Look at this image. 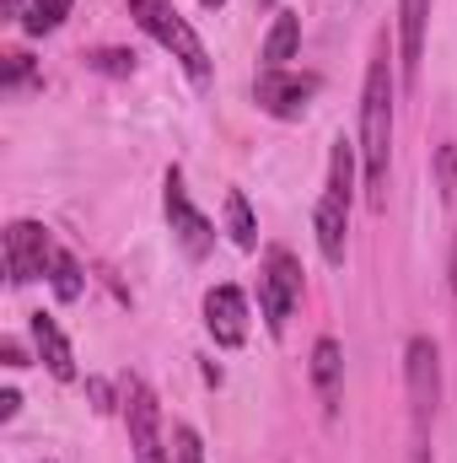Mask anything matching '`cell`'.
Listing matches in <instances>:
<instances>
[{
  "mask_svg": "<svg viewBox=\"0 0 457 463\" xmlns=\"http://www.w3.org/2000/svg\"><path fill=\"white\" fill-rule=\"evenodd\" d=\"M167 448H173V463H205V442H200V431H194L189 420H178V426H173Z\"/></svg>",
  "mask_w": 457,
  "mask_h": 463,
  "instance_id": "ac0fdd59",
  "label": "cell"
},
{
  "mask_svg": "<svg viewBox=\"0 0 457 463\" xmlns=\"http://www.w3.org/2000/svg\"><path fill=\"white\" fill-rule=\"evenodd\" d=\"M205 329L221 350H237L247 340V297L237 286H210L205 291Z\"/></svg>",
  "mask_w": 457,
  "mask_h": 463,
  "instance_id": "30bf717a",
  "label": "cell"
},
{
  "mask_svg": "<svg viewBox=\"0 0 457 463\" xmlns=\"http://www.w3.org/2000/svg\"><path fill=\"white\" fill-rule=\"evenodd\" d=\"M318 87H323V81H318L312 71H258L253 103H258L269 118H302L307 103L318 98Z\"/></svg>",
  "mask_w": 457,
  "mask_h": 463,
  "instance_id": "9c48e42d",
  "label": "cell"
},
{
  "mask_svg": "<svg viewBox=\"0 0 457 463\" xmlns=\"http://www.w3.org/2000/svg\"><path fill=\"white\" fill-rule=\"evenodd\" d=\"M16 410H22V393L5 388V393H0V420H16Z\"/></svg>",
  "mask_w": 457,
  "mask_h": 463,
  "instance_id": "603a6c76",
  "label": "cell"
},
{
  "mask_svg": "<svg viewBox=\"0 0 457 463\" xmlns=\"http://www.w3.org/2000/svg\"><path fill=\"white\" fill-rule=\"evenodd\" d=\"M393 103H398V71L387 60V43L371 49V65H366V87H360V189H366V205L371 211H387V167H393Z\"/></svg>",
  "mask_w": 457,
  "mask_h": 463,
  "instance_id": "6da1fadb",
  "label": "cell"
},
{
  "mask_svg": "<svg viewBox=\"0 0 457 463\" xmlns=\"http://www.w3.org/2000/svg\"><path fill=\"white\" fill-rule=\"evenodd\" d=\"M355 140H334L329 151V178H323V194H318V211H312V232H318V253L323 264H344V248H350V205H355Z\"/></svg>",
  "mask_w": 457,
  "mask_h": 463,
  "instance_id": "7a4b0ae2",
  "label": "cell"
},
{
  "mask_svg": "<svg viewBox=\"0 0 457 463\" xmlns=\"http://www.w3.org/2000/svg\"><path fill=\"white\" fill-rule=\"evenodd\" d=\"M296 49H302V16H296V11H275V27H269V38H264V49H258L264 71H291Z\"/></svg>",
  "mask_w": 457,
  "mask_h": 463,
  "instance_id": "5bb4252c",
  "label": "cell"
},
{
  "mask_svg": "<svg viewBox=\"0 0 457 463\" xmlns=\"http://www.w3.org/2000/svg\"><path fill=\"white\" fill-rule=\"evenodd\" d=\"M312 388H318V404H323V415L334 420L344 404V345L334 335H323L318 345H312Z\"/></svg>",
  "mask_w": 457,
  "mask_h": 463,
  "instance_id": "7c38bea8",
  "label": "cell"
},
{
  "mask_svg": "<svg viewBox=\"0 0 457 463\" xmlns=\"http://www.w3.org/2000/svg\"><path fill=\"white\" fill-rule=\"evenodd\" d=\"M54 232L43 222H11L5 227V280L11 286H33L49 280V259H54Z\"/></svg>",
  "mask_w": 457,
  "mask_h": 463,
  "instance_id": "ba28073f",
  "label": "cell"
},
{
  "mask_svg": "<svg viewBox=\"0 0 457 463\" xmlns=\"http://www.w3.org/2000/svg\"><path fill=\"white\" fill-rule=\"evenodd\" d=\"M162 211H167V232H173V242H178V253L183 259H210V248H216V222L194 205V194H189V184H183V173L178 167H167V178H162Z\"/></svg>",
  "mask_w": 457,
  "mask_h": 463,
  "instance_id": "52a82bcc",
  "label": "cell"
},
{
  "mask_svg": "<svg viewBox=\"0 0 457 463\" xmlns=\"http://www.w3.org/2000/svg\"><path fill=\"white\" fill-rule=\"evenodd\" d=\"M118 404H124V426H129V448H135V463H173V448L162 437V404L151 393L145 377H124L118 383Z\"/></svg>",
  "mask_w": 457,
  "mask_h": 463,
  "instance_id": "8992f818",
  "label": "cell"
},
{
  "mask_svg": "<svg viewBox=\"0 0 457 463\" xmlns=\"http://www.w3.org/2000/svg\"><path fill=\"white\" fill-rule=\"evenodd\" d=\"M87 393H92V404H98V410H103V415H108V410H114V388H108V383H103V377H92V383H87Z\"/></svg>",
  "mask_w": 457,
  "mask_h": 463,
  "instance_id": "7402d4cb",
  "label": "cell"
},
{
  "mask_svg": "<svg viewBox=\"0 0 457 463\" xmlns=\"http://www.w3.org/2000/svg\"><path fill=\"white\" fill-rule=\"evenodd\" d=\"M5 16H27V0H5Z\"/></svg>",
  "mask_w": 457,
  "mask_h": 463,
  "instance_id": "484cf974",
  "label": "cell"
},
{
  "mask_svg": "<svg viewBox=\"0 0 457 463\" xmlns=\"http://www.w3.org/2000/svg\"><path fill=\"white\" fill-rule=\"evenodd\" d=\"M200 5H205V11H221V5H227V0H200Z\"/></svg>",
  "mask_w": 457,
  "mask_h": 463,
  "instance_id": "4316f807",
  "label": "cell"
},
{
  "mask_svg": "<svg viewBox=\"0 0 457 463\" xmlns=\"http://www.w3.org/2000/svg\"><path fill=\"white\" fill-rule=\"evenodd\" d=\"M425 33H431V0H398V76H404V87L420 81Z\"/></svg>",
  "mask_w": 457,
  "mask_h": 463,
  "instance_id": "8fae6325",
  "label": "cell"
},
{
  "mask_svg": "<svg viewBox=\"0 0 457 463\" xmlns=\"http://www.w3.org/2000/svg\"><path fill=\"white\" fill-rule=\"evenodd\" d=\"M0 355H5V366H27V350L16 345V340H5V345H0Z\"/></svg>",
  "mask_w": 457,
  "mask_h": 463,
  "instance_id": "cb8c5ba5",
  "label": "cell"
},
{
  "mask_svg": "<svg viewBox=\"0 0 457 463\" xmlns=\"http://www.w3.org/2000/svg\"><path fill=\"white\" fill-rule=\"evenodd\" d=\"M70 5H76V0H27V16H22V27H27L33 38H43V33H54V27H65V16H70Z\"/></svg>",
  "mask_w": 457,
  "mask_h": 463,
  "instance_id": "e0dca14e",
  "label": "cell"
},
{
  "mask_svg": "<svg viewBox=\"0 0 457 463\" xmlns=\"http://www.w3.org/2000/svg\"><path fill=\"white\" fill-rule=\"evenodd\" d=\"M436 189H442L447 205L457 200V140H442L436 146Z\"/></svg>",
  "mask_w": 457,
  "mask_h": 463,
  "instance_id": "d6986e66",
  "label": "cell"
},
{
  "mask_svg": "<svg viewBox=\"0 0 457 463\" xmlns=\"http://www.w3.org/2000/svg\"><path fill=\"white\" fill-rule=\"evenodd\" d=\"M302 286H307V275H302L296 253L280 248V242H269L264 248V264H258V313H264V329L275 340L291 329V313L302 302Z\"/></svg>",
  "mask_w": 457,
  "mask_h": 463,
  "instance_id": "5b68a950",
  "label": "cell"
},
{
  "mask_svg": "<svg viewBox=\"0 0 457 463\" xmlns=\"http://www.w3.org/2000/svg\"><path fill=\"white\" fill-rule=\"evenodd\" d=\"M92 65H98V71H108V76H129V71H135V54H124V49H98V54H92Z\"/></svg>",
  "mask_w": 457,
  "mask_h": 463,
  "instance_id": "44dd1931",
  "label": "cell"
},
{
  "mask_svg": "<svg viewBox=\"0 0 457 463\" xmlns=\"http://www.w3.org/2000/svg\"><path fill=\"white\" fill-rule=\"evenodd\" d=\"M404 393H409V426H415V463H431V420L442 410V345L431 335H409L404 345Z\"/></svg>",
  "mask_w": 457,
  "mask_h": 463,
  "instance_id": "3957f363",
  "label": "cell"
},
{
  "mask_svg": "<svg viewBox=\"0 0 457 463\" xmlns=\"http://www.w3.org/2000/svg\"><path fill=\"white\" fill-rule=\"evenodd\" d=\"M129 16H135V27L145 38H156L189 71V81H210V49H205V38L189 27V16L173 0H129Z\"/></svg>",
  "mask_w": 457,
  "mask_h": 463,
  "instance_id": "277c9868",
  "label": "cell"
},
{
  "mask_svg": "<svg viewBox=\"0 0 457 463\" xmlns=\"http://www.w3.org/2000/svg\"><path fill=\"white\" fill-rule=\"evenodd\" d=\"M33 345H38V361L60 377V383H76V350H70V340H65V329L49 318V313H33Z\"/></svg>",
  "mask_w": 457,
  "mask_h": 463,
  "instance_id": "4fadbf2b",
  "label": "cell"
},
{
  "mask_svg": "<svg viewBox=\"0 0 457 463\" xmlns=\"http://www.w3.org/2000/svg\"><path fill=\"white\" fill-rule=\"evenodd\" d=\"M227 232H231V242L237 248H258V222H253V205H247V194L242 189H231L227 194Z\"/></svg>",
  "mask_w": 457,
  "mask_h": 463,
  "instance_id": "2e32d148",
  "label": "cell"
},
{
  "mask_svg": "<svg viewBox=\"0 0 457 463\" xmlns=\"http://www.w3.org/2000/svg\"><path fill=\"white\" fill-rule=\"evenodd\" d=\"M49 286H54L60 302H76V297L87 291V275H81V264H76L70 248H54V259H49Z\"/></svg>",
  "mask_w": 457,
  "mask_h": 463,
  "instance_id": "9a60e30c",
  "label": "cell"
},
{
  "mask_svg": "<svg viewBox=\"0 0 457 463\" xmlns=\"http://www.w3.org/2000/svg\"><path fill=\"white\" fill-rule=\"evenodd\" d=\"M447 286H452V297H457V237H452V259H447Z\"/></svg>",
  "mask_w": 457,
  "mask_h": 463,
  "instance_id": "d4e9b609",
  "label": "cell"
},
{
  "mask_svg": "<svg viewBox=\"0 0 457 463\" xmlns=\"http://www.w3.org/2000/svg\"><path fill=\"white\" fill-rule=\"evenodd\" d=\"M33 76H38V71H33V60H27V54H5V76H0V87H5V92L27 87Z\"/></svg>",
  "mask_w": 457,
  "mask_h": 463,
  "instance_id": "ffe728a7",
  "label": "cell"
}]
</instances>
